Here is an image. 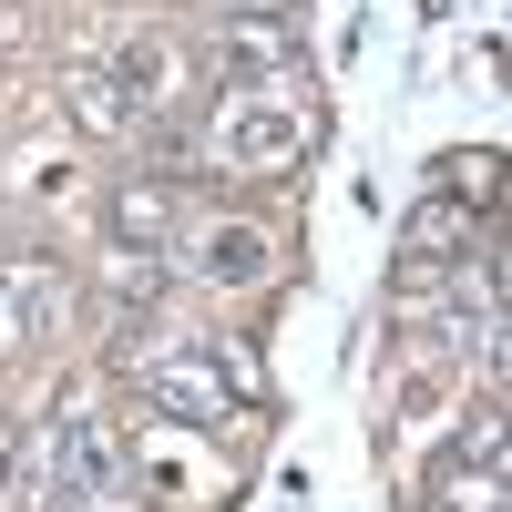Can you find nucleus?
Returning <instances> with one entry per match:
<instances>
[{"mask_svg": "<svg viewBox=\"0 0 512 512\" xmlns=\"http://www.w3.org/2000/svg\"><path fill=\"white\" fill-rule=\"evenodd\" d=\"M297 62H308V21H297L287 0H246V11H226L216 82H287Z\"/></svg>", "mask_w": 512, "mask_h": 512, "instance_id": "obj_1", "label": "nucleus"}, {"mask_svg": "<svg viewBox=\"0 0 512 512\" xmlns=\"http://www.w3.org/2000/svg\"><path fill=\"white\" fill-rule=\"evenodd\" d=\"M134 390H144V410L185 420V431H236V420H246L236 379H226L216 359H144V369H134Z\"/></svg>", "mask_w": 512, "mask_h": 512, "instance_id": "obj_2", "label": "nucleus"}, {"mask_svg": "<svg viewBox=\"0 0 512 512\" xmlns=\"http://www.w3.org/2000/svg\"><path fill=\"white\" fill-rule=\"evenodd\" d=\"M175 226H185V195H175V175H123V185L103 195V236H113L123 256L175 246Z\"/></svg>", "mask_w": 512, "mask_h": 512, "instance_id": "obj_3", "label": "nucleus"}, {"mask_svg": "<svg viewBox=\"0 0 512 512\" xmlns=\"http://www.w3.org/2000/svg\"><path fill=\"white\" fill-rule=\"evenodd\" d=\"M103 72L123 82V103H134V123H154V113H175V103H185V52H175L164 31H134V41H123V52L103 62Z\"/></svg>", "mask_w": 512, "mask_h": 512, "instance_id": "obj_4", "label": "nucleus"}, {"mask_svg": "<svg viewBox=\"0 0 512 512\" xmlns=\"http://www.w3.org/2000/svg\"><path fill=\"white\" fill-rule=\"evenodd\" d=\"M226 154L246 164V175H277V164H297V154H308V113L236 103V113H226Z\"/></svg>", "mask_w": 512, "mask_h": 512, "instance_id": "obj_5", "label": "nucleus"}, {"mask_svg": "<svg viewBox=\"0 0 512 512\" xmlns=\"http://www.w3.org/2000/svg\"><path fill=\"white\" fill-rule=\"evenodd\" d=\"M267 267H277V246L256 236V226H226V216H216V226L195 236V277H205V287H256Z\"/></svg>", "mask_w": 512, "mask_h": 512, "instance_id": "obj_6", "label": "nucleus"}, {"mask_svg": "<svg viewBox=\"0 0 512 512\" xmlns=\"http://www.w3.org/2000/svg\"><path fill=\"white\" fill-rule=\"evenodd\" d=\"M62 103H72L82 134H134V103H123V82L103 62H62Z\"/></svg>", "mask_w": 512, "mask_h": 512, "instance_id": "obj_7", "label": "nucleus"}, {"mask_svg": "<svg viewBox=\"0 0 512 512\" xmlns=\"http://www.w3.org/2000/svg\"><path fill=\"white\" fill-rule=\"evenodd\" d=\"M461 236H472V205H461V195H431V205H410V226H400L410 267H451V256H461Z\"/></svg>", "mask_w": 512, "mask_h": 512, "instance_id": "obj_8", "label": "nucleus"}, {"mask_svg": "<svg viewBox=\"0 0 512 512\" xmlns=\"http://www.w3.org/2000/svg\"><path fill=\"white\" fill-rule=\"evenodd\" d=\"M441 195H461V205H492V195H502V154H492V144H472V154H441Z\"/></svg>", "mask_w": 512, "mask_h": 512, "instance_id": "obj_9", "label": "nucleus"}, {"mask_svg": "<svg viewBox=\"0 0 512 512\" xmlns=\"http://www.w3.org/2000/svg\"><path fill=\"white\" fill-rule=\"evenodd\" d=\"M62 308H72V287H62L52 267H31V277H21V308H11V328H21V338H41V328H62Z\"/></svg>", "mask_w": 512, "mask_h": 512, "instance_id": "obj_10", "label": "nucleus"}, {"mask_svg": "<svg viewBox=\"0 0 512 512\" xmlns=\"http://www.w3.org/2000/svg\"><path fill=\"white\" fill-rule=\"evenodd\" d=\"M154 287H164V256H123L113 246V297L123 308H154Z\"/></svg>", "mask_w": 512, "mask_h": 512, "instance_id": "obj_11", "label": "nucleus"}]
</instances>
